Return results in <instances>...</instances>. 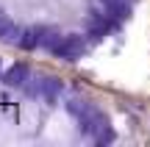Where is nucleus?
Masks as SVG:
<instances>
[{"label": "nucleus", "instance_id": "obj_5", "mask_svg": "<svg viewBox=\"0 0 150 147\" xmlns=\"http://www.w3.org/2000/svg\"><path fill=\"white\" fill-rule=\"evenodd\" d=\"M61 33L59 31H39V47H45V50H50L53 53L56 47H59V42H61Z\"/></svg>", "mask_w": 150, "mask_h": 147}, {"label": "nucleus", "instance_id": "obj_8", "mask_svg": "<svg viewBox=\"0 0 150 147\" xmlns=\"http://www.w3.org/2000/svg\"><path fill=\"white\" fill-rule=\"evenodd\" d=\"M0 78H3V75H0Z\"/></svg>", "mask_w": 150, "mask_h": 147}, {"label": "nucleus", "instance_id": "obj_6", "mask_svg": "<svg viewBox=\"0 0 150 147\" xmlns=\"http://www.w3.org/2000/svg\"><path fill=\"white\" fill-rule=\"evenodd\" d=\"M17 47H22V50H36L39 47V31H22Z\"/></svg>", "mask_w": 150, "mask_h": 147}, {"label": "nucleus", "instance_id": "obj_7", "mask_svg": "<svg viewBox=\"0 0 150 147\" xmlns=\"http://www.w3.org/2000/svg\"><path fill=\"white\" fill-rule=\"evenodd\" d=\"M114 139H117V133L111 131V125H106V128H103V131H100V133H97V136H95V144L106 147V144H111Z\"/></svg>", "mask_w": 150, "mask_h": 147}, {"label": "nucleus", "instance_id": "obj_2", "mask_svg": "<svg viewBox=\"0 0 150 147\" xmlns=\"http://www.w3.org/2000/svg\"><path fill=\"white\" fill-rule=\"evenodd\" d=\"M61 94H64V83H61L59 78H45V75H42V83H39V97H42L47 106H56Z\"/></svg>", "mask_w": 150, "mask_h": 147}, {"label": "nucleus", "instance_id": "obj_4", "mask_svg": "<svg viewBox=\"0 0 150 147\" xmlns=\"http://www.w3.org/2000/svg\"><path fill=\"white\" fill-rule=\"evenodd\" d=\"M106 14L111 17V20H128L131 17V3L128 0H111V3H106Z\"/></svg>", "mask_w": 150, "mask_h": 147}, {"label": "nucleus", "instance_id": "obj_3", "mask_svg": "<svg viewBox=\"0 0 150 147\" xmlns=\"http://www.w3.org/2000/svg\"><path fill=\"white\" fill-rule=\"evenodd\" d=\"M28 78H31V70H28L25 64H14L11 70H6V72H3V78H0V81H3L8 89H22Z\"/></svg>", "mask_w": 150, "mask_h": 147}, {"label": "nucleus", "instance_id": "obj_1", "mask_svg": "<svg viewBox=\"0 0 150 147\" xmlns=\"http://www.w3.org/2000/svg\"><path fill=\"white\" fill-rule=\"evenodd\" d=\"M81 53H83V39L75 36V33H70V36H64L59 42V47L53 50L56 58H64V61H78Z\"/></svg>", "mask_w": 150, "mask_h": 147}]
</instances>
